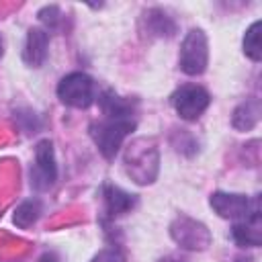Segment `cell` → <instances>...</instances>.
<instances>
[{
	"mask_svg": "<svg viewBox=\"0 0 262 262\" xmlns=\"http://www.w3.org/2000/svg\"><path fill=\"white\" fill-rule=\"evenodd\" d=\"M135 119L133 117H125V119H111L104 117L98 123L90 125V135L98 147V151L106 158L113 160L119 151V147L123 145L125 137L135 129Z\"/></svg>",
	"mask_w": 262,
	"mask_h": 262,
	"instance_id": "obj_1",
	"label": "cell"
},
{
	"mask_svg": "<svg viewBox=\"0 0 262 262\" xmlns=\"http://www.w3.org/2000/svg\"><path fill=\"white\" fill-rule=\"evenodd\" d=\"M57 96L63 104L74 108H86L96 98L94 80L84 72H72L63 76L57 84Z\"/></svg>",
	"mask_w": 262,
	"mask_h": 262,
	"instance_id": "obj_2",
	"label": "cell"
},
{
	"mask_svg": "<svg viewBox=\"0 0 262 262\" xmlns=\"http://www.w3.org/2000/svg\"><path fill=\"white\" fill-rule=\"evenodd\" d=\"M209 63V45L201 29H190L180 45V70L188 76H201Z\"/></svg>",
	"mask_w": 262,
	"mask_h": 262,
	"instance_id": "obj_3",
	"label": "cell"
},
{
	"mask_svg": "<svg viewBox=\"0 0 262 262\" xmlns=\"http://www.w3.org/2000/svg\"><path fill=\"white\" fill-rule=\"evenodd\" d=\"M211 207L213 211L223 219H235L244 221L250 217L260 215L258 199L250 201L246 194H231V192H213L211 194Z\"/></svg>",
	"mask_w": 262,
	"mask_h": 262,
	"instance_id": "obj_4",
	"label": "cell"
},
{
	"mask_svg": "<svg viewBox=\"0 0 262 262\" xmlns=\"http://www.w3.org/2000/svg\"><path fill=\"white\" fill-rule=\"evenodd\" d=\"M57 180V164L53 154V143L41 139L35 147V164L31 168V186L35 190H49Z\"/></svg>",
	"mask_w": 262,
	"mask_h": 262,
	"instance_id": "obj_5",
	"label": "cell"
},
{
	"mask_svg": "<svg viewBox=\"0 0 262 262\" xmlns=\"http://www.w3.org/2000/svg\"><path fill=\"white\" fill-rule=\"evenodd\" d=\"M209 102H211L209 92L203 86H196V84H184V86H180L172 94V106H174V111L182 119H186V121L199 119L207 111Z\"/></svg>",
	"mask_w": 262,
	"mask_h": 262,
	"instance_id": "obj_6",
	"label": "cell"
},
{
	"mask_svg": "<svg viewBox=\"0 0 262 262\" xmlns=\"http://www.w3.org/2000/svg\"><path fill=\"white\" fill-rule=\"evenodd\" d=\"M172 237L188 250H203L209 246V231L203 223H196L188 217H180L172 223Z\"/></svg>",
	"mask_w": 262,
	"mask_h": 262,
	"instance_id": "obj_7",
	"label": "cell"
},
{
	"mask_svg": "<svg viewBox=\"0 0 262 262\" xmlns=\"http://www.w3.org/2000/svg\"><path fill=\"white\" fill-rule=\"evenodd\" d=\"M102 199H104V209L111 217H119L135 207V194L125 192L123 188L115 184H104L102 186Z\"/></svg>",
	"mask_w": 262,
	"mask_h": 262,
	"instance_id": "obj_8",
	"label": "cell"
},
{
	"mask_svg": "<svg viewBox=\"0 0 262 262\" xmlns=\"http://www.w3.org/2000/svg\"><path fill=\"white\" fill-rule=\"evenodd\" d=\"M47 43H49V35L43 29H31L27 35L25 51H23L25 63L39 68L47 57Z\"/></svg>",
	"mask_w": 262,
	"mask_h": 262,
	"instance_id": "obj_9",
	"label": "cell"
},
{
	"mask_svg": "<svg viewBox=\"0 0 262 262\" xmlns=\"http://www.w3.org/2000/svg\"><path fill=\"white\" fill-rule=\"evenodd\" d=\"M231 237L239 244V246H250V248H256L260 246L262 242V231H260V215L256 217H250V219H244V221H237L233 227H231Z\"/></svg>",
	"mask_w": 262,
	"mask_h": 262,
	"instance_id": "obj_10",
	"label": "cell"
},
{
	"mask_svg": "<svg viewBox=\"0 0 262 262\" xmlns=\"http://www.w3.org/2000/svg\"><path fill=\"white\" fill-rule=\"evenodd\" d=\"M98 102H100L104 117H111V119L133 117V104L129 100L121 98L119 94H115L113 90H104L102 94H98Z\"/></svg>",
	"mask_w": 262,
	"mask_h": 262,
	"instance_id": "obj_11",
	"label": "cell"
},
{
	"mask_svg": "<svg viewBox=\"0 0 262 262\" xmlns=\"http://www.w3.org/2000/svg\"><path fill=\"white\" fill-rule=\"evenodd\" d=\"M260 119V102L258 100H248L244 104H239L233 113V127L239 131H248L252 129Z\"/></svg>",
	"mask_w": 262,
	"mask_h": 262,
	"instance_id": "obj_12",
	"label": "cell"
},
{
	"mask_svg": "<svg viewBox=\"0 0 262 262\" xmlns=\"http://www.w3.org/2000/svg\"><path fill=\"white\" fill-rule=\"evenodd\" d=\"M39 217H41V201L29 199V201H23V203L14 209L12 221H14V225L27 229V227H31Z\"/></svg>",
	"mask_w": 262,
	"mask_h": 262,
	"instance_id": "obj_13",
	"label": "cell"
},
{
	"mask_svg": "<svg viewBox=\"0 0 262 262\" xmlns=\"http://www.w3.org/2000/svg\"><path fill=\"white\" fill-rule=\"evenodd\" d=\"M260 29H262V23L256 20V23H252V27H250V29L246 31V35H244V53H246L252 61H260V59H262Z\"/></svg>",
	"mask_w": 262,
	"mask_h": 262,
	"instance_id": "obj_14",
	"label": "cell"
},
{
	"mask_svg": "<svg viewBox=\"0 0 262 262\" xmlns=\"http://www.w3.org/2000/svg\"><path fill=\"white\" fill-rule=\"evenodd\" d=\"M145 16H147V27H149V31L154 35H160V37L174 35L176 25L172 23L170 16H166V12H162V10H149Z\"/></svg>",
	"mask_w": 262,
	"mask_h": 262,
	"instance_id": "obj_15",
	"label": "cell"
},
{
	"mask_svg": "<svg viewBox=\"0 0 262 262\" xmlns=\"http://www.w3.org/2000/svg\"><path fill=\"white\" fill-rule=\"evenodd\" d=\"M90 262H125V256H123V252H121L119 248L111 246V248L100 250Z\"/></svg>",
	"mask_w": 262,
	"mask_h": 262,
	"instance_id": "obj_16",
	"label": "cell"
},
{
	"mask_svg": "<svg viewBox=\"0 0 262 262\" xmlns=\"http://www.w3.org/2000/svg\"><path fill=\"white\" fill-rule=\"evenodd\" d=\"M39 18L41 23H45L49 29H55L59 25V8L57 6H45L41 12H39Z\"/></svg>",
	"mask_w": 262,
	"mask_h": 262,
	"instance_id": "obj_17",
	"label": "cell"
},
{
	"mask_svg": "<svg viewBox=\"0 0 262 262\" xmlns=\"http://www.w3.org/2000/svg\"><path fill=\"white\" fill-rule=\"evenodd\" d=\"M160 262H186V260L176 258V256H170V258H164V260H160Z\"/></svg>",
	"mask_w": 262,
	"mask_h": 262,
	"instance_id": "obj_18",
	"label": "cell"
},
{
	"mask_svg": "<svg viewBox=\"0 0 262 262\" xmlns=\"http://www.w3.org/2000/svg\"><path fill=\"white\" fill-rule=\"evenodd\" d=\"M0 55H2V39H0Z\"/></svg>",
	"mask_w": 262,
	"mask_h": 262,
	"instance_id": "obj_19",
	"label": "cell"
}]
</instances>
